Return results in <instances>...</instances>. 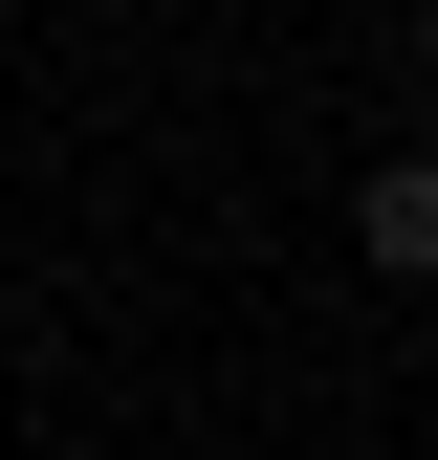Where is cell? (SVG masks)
<instances>
[{
  "instance_id": "6da1fadb",
  "label": "cell",
  "mask_w": 438,
  "mask_h": 460,
  "mask_svg": "<svg viewBox=\"0 0 438 460\" xmlns=\"http://www.w3.org/2000/svg\"><path fill=\"white\" fill-rule=\"evenodd\" d=\"M351 242L395 263V285H438V154H372V198H351Z\"/></svg>"
},
{
  "instance_id": "7a4b0ae2",
  "label": "cell",
  "mask_w": 438,
  "mask_h": 460,
  "mask_svg": "<svg viewBox=\"0 0 438 460\" xmlns=\"http://www.w3.org/2000/svg\"><path fill=\"white\" fill-rule=\"evenodd\" d=\"M416 110H438V66H416Z\"/></svg>"
}]
</instances>
